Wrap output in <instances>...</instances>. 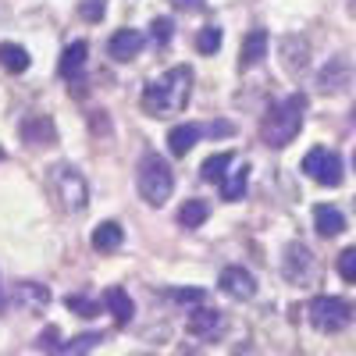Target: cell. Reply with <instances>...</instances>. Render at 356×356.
Masks as SVG:
<instances>
[{
  "label": "cell",
  "instance_id": "obj_1",
  "mask_svg": "<svg viewBox=\"0 0 356 356\" xmlns=\"http://www.w3.org/2000/svg\"><path fill=\"white\" fill-rule=\"evenodd\" d=\"M189 97H193V68L175 65L164 75L146 82L139 104L150 118H175V114H182L189 107Z\"/></svg>",
  "mask_w": 356,
  "mask_h": 356
},
{
  "label": "cell",
  "instance_id": "obj_2",
  "mask_svg": "<svg viewBox=\"0 0 356 356\" xmlns=\"http://www.w3.org/2000/svg\"><path fill=\"white\" fill-rule=\"evenodd\" d=\"M307 107H310V100L303 93H292V97L271 104V111H267L264 122H260V143L264 146H275V150L289 146L296 136H300V129H303Z\"/></svg>",
  "mask_w": 356,
  "mask_h": 356
},
{
  "label": "cell",
  "instance_id": "obj_3",
  "mask_svg": "<svg viewBox=\"0 0 356 356\" xmlns=\"http://www.w3.org/2000/svg\"><path fill=\"white\" fill-rule=\"evenodd\" d=\"M47 186H50V196L57 200L65 214H82L89 207V186L79 168L72 164H54L50 175H47Z\"/></svg>",
  "mask_w": 356,
  "mask_h": 356
},
{
  "label": "cell",
  "instance_id": "obj_4",
  "mask_svg": "<svg viewBox=\"0 0 356 356\" xmlns=\"http://www.w3.org/2000/svg\"><path fill=\"white\" fill-rule=\"evenodd\" d=\"M175 193V171L164 157L157 154H146L139 161V196L150 203V207H164Z\"/></svg>",
  "mask_w": 356,
  "mask_h": 356
},
{
  "label": "cell",
  "instance_id": "obj_5",
  "mask_svg": "<svg viewBox=\"0 0 356 356\" xmlns=\"http://www.w3.org/2000/svg\"><path fill=\"white\" fill-rule=\"evenodd\" d=\"M307 317H310V324L317 332L339 335L356 321V307L349 300H342V296H317V300H310V307H307Z\"/></svg>",
  "mask_w": 356,
  "mask_h": 356
},
{
  "label": "cell",
  "instance_id": "obj_6",
  "mask_svg": "<svg viewBox=\"0 0 356 356\" xmlns=\"http://www.w3.org/2000/svg\"><path fill=\"white\" fill-rule=\"evenodd\" d=\"M303 171L324 189H339L342 178H346L342 175V157L335 150H328V146H314V150L303 157Z\"/></svg>",
  "mask_w": 356,
  "mask_h": 356
},
{
  "label": "cell",
  "instance_id": "obj_7",
  "mask_svg": "<svg viewBox=\"0 0 356 356\" xmlns=\"http://www.w3.org/2000/svg\"><path fill=\"white\" fill-rule=\"evenodd\" d=\"M218 289L228 296V300H239V303H246V300H253V296H257V278L246 271L243 264H232V267H225V271H221Z\"/></svg>",
  "mask_w": 356,
  "mask_h": 356
},
{
  "label": "cell",
  "instance_id": "obj_8",
  "mask_svg": "<svg viewBox=\"0 0 356 356\" xmlns=\"http://www.w3.org/2000/svg\"><path fill=\"white\" fill-rule=\"evenodd\" d=\"M186 332L193 339H203V342H211L225 332V314L221 310H211V307H196L186 321Z\"/></svg>",
  "mask_w": 356,
  "mask_h": 356
},
{
  "label": "cell",
  "instance_id": "obj_9",
  "mask_svg": "<svg viewBox=\"0 0 356 356\" xmlns=\"http://www.w3.org/2000/svg\"><path fill=\"white\" fill-rule=\"evenodd\" d=\"M310 271H314V253L303 243H289L285 246V257H282V275L289 282H307Z\"/></svg>",
  "mask_w": 356,
  "mask_h": 356
},
{
  "label": "cell",
  "instance_id": "obj_10",
  "mask_svg": "<svg viewBox=\"0 0 356 356\" xmlns=\"http://www.w3.org/2000/svg\"><path fill=\"white\" fill-rule=\"evenodd\" d=\"M143 47H146V36L139 33V29H118V33L111 36V43H107V54L114 57V61H136V57L143 54Z\"/></svg>",
  "mask_w": 356,
  "mask_h": 356
},
{
  "label": "cell",
  "instance_id": "obj_11",
  "mask_svg": "<svg viewBox=\"0 0 356 356\" xmlns=\"http://www.w3.org/2000/svg\"><path fill=\"white\" fill-rule=\"evenodd\" d=\"M11 300H15V307H22L25 314H43V307L50 303V292H47V285H40V282H18L15 292H11Z\"/></svg>",
  "mask_w": 356,
  "mask_h": 356
},
{
  "label": "cell",
  "instance_id": "obj_12",
  "mask_svg": "<svg viewBox=\"0 0 356 356\" xmlns=\"http://www.w3.org/2000/svg\"><path fill=\"white\" fill-rule=\"evenodd\" d=\"M22 139L29 146H54L57 143V129L47 114H29L22 122Z\"/></svg>",
  "mask_w": 356,
  "mask_h": 356
},
{
  "label": "cell",
  "instance_id": "obj_13",
  "mask_svg": "<svg viewBox=\"0 0 356 356\" xmlns=\"http://www.w3.org/2000/svg\"><path fill=\"white\" fill-rule=\"evenodd\" d=\"M86 54H89V43L86 40H75L72 47H65L61 61H57V75L65 82H79L82 79V68H86Z\"/></svg>",
  "mask_w": 356,
  "mask_h": 356
},
{
  "label": "cell",
  "instance_id": "obj_14",
  "mask_svg": "<svg viewBox=\"0 0 356 356\" xmlns=\"http://www.w3.org/2000/svg\"><path fill=\"white\" fill-rule=\"evenodd\" d=\"M314 228H317V235H324V239H335V235L346 232V214L332 203H317L314 207Z\"/></svg>",
  "mask_w": 356,
  "mask_h": 356
},
{
  "label": "cell",
  "instance_id": "obj_15",
  "mask_svg": "<svg viewBox=\"0 0 356 356\" xmlns=\"http://www.w3.org/2000/svg\"><path fill=\"white\" fill-rule=\"evenodd\" d=\"M264 57H267V29H250V36L243 40V50H239V68L250 72Z\"/></svg>",
  "mask_w": 356,
  "mask_h": 356
},
{
  "label": "cell",
  "instance_id": "obj_16",
  "mask_svg": "<svg viewBox=\"0 0 356 356\" xmlns=\"http://www.w3.org/2000/svg\"><path fill=\"white\" fill-rule=\"evenodd\" d=\"M200 136H207L203 125H193V122H189V125H175V129L168 132V154H171V157H186L193 146H196Z\"/></svg>",
  "mask_w": 356,
  "mask_h": 356
},
{
  "label": "cell",
  "instance_id": "obj_17",
  "mask_svg": "<svg viewBox=\"0 0 356 356\" xmlns=\"http://www.w3.org/2000/svg\"><path fill=\"white\" fill-rule=\"evenodd\" d=\"M246 186H250V164L243 161V164H232V171L221 178V200L225 203H235V200H243V193H246Z\"/></svg>",
  "mask_w": 356,
  "mask_h": 356
},
{
  "label": "cell",
  "instance_id": "obj_18",
  "mask_svg": "<svg viewBox=\"0 0 356 356\" xmlns=\"http://www.w3.org/2000/svg\"><path fill=\"white\" fill-rule=\"evenodd\" d=\"M282 61H285V68H289L292 75H300V72L310 65V47H307V40L285 36V40H282Z\"/></svg>",
  "mask_w": 356,
  "mask_h": 356
},
{
  "label": "cell",
  "instance_id": "obj_19",
  "mask_svg": "<svg viewBox=\"0 0 356 356\" xmlns=\"http://www.w3.org/2000/svg\"><path fill=\"white\" fill-rule=\"evenodd\" d=\"M104 307L114 314V324H118V328L132 324V317H136V307H132V300H129L125 289H107V292H104Z\"/></svg>",
  "mask_w": 356,
  "mask_h": 356
},
{
  "label": "cell",
  "instance_id": "obj_20",
  "mask_svg": "<svg viewBox=\"0 0 356 356\" xmlns=\"http://www.w3.org/2000/svg\"><path fill=\"white\" fill-rule=\"evenodd\" d=\"M93 250H100V253H114L118 246L125 243V228L118 225V221H104V225H97L93 228Z\"/></svg>",
  "mask_w": 356,
  "mask_h": 356
},
{
  "label": "cell",
  "instance_id": "obj_21",
  "mask_svg": "<svg viewBox=\"0 0 356 356\" xmlns=\"http://www.w3.org/2000/svg\"><path fill=\"white\" fill-rule=\"evenodd\" d=\"M349 65L342 61V57H335V61L328 65V68H324L321 75H317V86H321V93H339V89L349 82Z\"/></svg>",
  "mask_w": 356,
  "mask_h": 356
},
{
  "label": "cell",
  "instance_id": "obj_22",
  "mask_svg": "<svg viewBox=\"0 0 356 356\" xmlns=\"http://www.w3.org/2000/svg\"><path fill=\"white\" fill-rule=\"evenodd\" d=\"M29 65H33V57H29L25 47H18V43H0V68H4V72L22 75V72H29Z\"/></svg>",
  "mask_w": 356,
  "mask_h": 356
},
{
  "label": "cell",
  "instance_id": "obj_23",
  "mask_svg": "<svg viewBox=\"0 0 356 356\" xmlns=\"http://www.w3.org/2000/svg\"><path fill=\"white\" fill-rule=\"evenodd\" d=\"M232 164H235V154H232V150L214 154V157H207V161H203L200 178H203V182H214V186H221V178L228 175V168H232Z\"/></svg>",
  "mask_w": 356,
  "mask_h": 356
},
{
  "label": "cell",
  "instance_id": "obj_24",
  "mask_svg": "<svg viewBox=\"0 0 356 356\" xmlns=\"http://www.w3.org/2000/svg\"><path fill=\"white\" fill-rule=\"evenodd\" d=\"M207 218H211V207H207L203 200H186L182 211H178V225L182 228H200Z\"/></svg>",
  "mask_w": 356,
  "mask_h": 356
},
{
  "label": "cell",
  "instance_id": "obj_25",
  "mask_svg": "<svg viewBox=\"0 0 356 356\" xmlns=\"http://www.w3.org/2000/svg\"><path fill=\"white\" fill-rule=\"evenodd\" d=\"M221 43H225V33H221L218 25L200 29V36H196V50H200V54L211 57V54H218V50H221Z\"/></svg>",
  "mask_w": 356,
  "mask_h": 356
},
{
  "label": "cell",
  "instance_id": "obj_26",
  "mask_svg": "<svg viewBox=\"0 0 356 356\" xmlns=\"http://www.w3.org/2000/svg\"><path fill=\"white\" fill-rule=\"evenodd\" d=\"M65 307H68L72 314H79V317H97V314H100V303H97V300H89V296H82V292L68 296Z\"/></svg>",
  "mask_w": 356,
  "mask_h": 356
},
{
  "label": "cell",
  "instance_id": "obj_27",
  "mask_svg": "<svg viewBox=\"0 0 356 356\" xmlns=\"http://www.w3.org/2000/svg\"><path fill=\"white\" fill-rule=\"evenodd\" d=\"M335 271H339V278H342V282L356 285V246H349V250H342V253H339Z\"/></svg>",
  "mask_w": 356,
  "mask_h": 356
},
{
  "label": "cell",
  "instance_id": "obj_28",
  "mask_svg": "<svg viewBox=\"0 0 356 356\" xmlns=\"http://www.w3.org/2000/svg\"><path fill=\"white\" fill-rule=\"evenodd\" d=\"M171 36H175V22H171V18H154V22H150V40H154L157 47H168Z\"/></svg>",
  "mask_w": 356,
  "mask_h": 356
},
{
  "label": "cell",
  "instance_id": "obj_29",
  "mask_svg": "<svg viewBox=\"0 0 356 356\" xmlns=\"http://www.w3.org/2000/svg\"><path fill=\"white\" fill-rule=\"evenodd\" d=\"M100 342H104V335H79V339L65 342V349H61V353H89V349H97Z\"/></svg>",
  "mask_w": 356,
  "mask_h": 356
},
{
  "label": "cell",
  "instance_id": "obj_30",
  "mask_svg": "<svg viewBox=\"0 0 356 356\" xmlns=\"http://www.w3.org/2000/svg\"><path fill=\"white\" fill-rule=\"evenodd\" d=\"M171 300H175V303H182V307H186V303L200 307V303L207 300V292H203V289H171Z\"/></svg>",
  "mask_w": 356,
  "mask_h": 356
},
{
  "label": "cell",
  "instance_id": "obj_31",
  "mask_svg": "<svg viewBox=\"0 0 356 356\" xmlns=\"http://www.w3.org/2000/svg\"><path fill=\"white\" fill-rule=\"evenodd\" d=\"M79 15H82L86 22H100V18L107 15V4H104V0H82V4H79Z\"/></svg>",
  "mask_w": 356,
  "mask_h": 356
},
{
  "label": "cell",
  "instance_id": "obj_32",
  "mask_svg": "<svg viewBox=\"0 0 356 356\" xmlns=\"http://www.w3.org/2000/svg\"><path fill=\"white\" fill-rule=\"evenodd\" d=\"M203 4H207V0H171V8H175V11H186V15L203 11Z\"/></svg>",
  "mask_w": 356,
  "mask_h": 356
},
{
  "label": "cell",
  "instance_id": "obj_33",
  "mask_svg": "<svg viewBox=\"0 0 356 356\" xmlns=\"http://www.w3.org/2000/svg\"><path fill=\"white\" fill-rule=\"evenodd\" d=\"M353 122H356V107H353Z\"/></svg>",
  "mask_w": 356,
  "mask_h": 356
},
{
  "label": "cell",
  "instance_id": "obj_34",
  "mask_svg": "<svg viewBox=\"0 0 356 356\" xmlns=\"http://www.w3.org/2000/svg\"><path fill=\"white\" fill-rule=\"evenodd\" d=\"M353 168H356V154H353Z\"/></svg>",
  "mask_w": 356,
  "mask_h": 356
},
{
  "label": "cell",
  "instance_id": "obj_35",
  "mask_svg": "<svg viewBox=\"0 0 356 356\" xmlns=\"http://www.w3.org/2000/svg\"><path fill=\"white\" fill-rule=\"evenodd\" d=\"M0 307H4V300H0Z\"/></svg>",
  "mask_w": 356,
  "mask_h": 356
}]
</instances>
